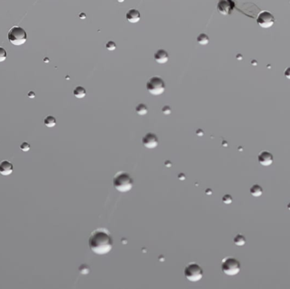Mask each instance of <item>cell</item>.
<instances>
[{
    "mask_svg": "<svg viewBox=\"0 0 290 289\" xmlns=\"http://www.w3.org/2000/svg\"><path fill=\"white\" fill-rule=\"evenodd\" d=\"M20 147H21V149L22 150V151H24V152H27V151H29V150H30L31 146H30V144H29L27 142H23L21 144Z\"/></svg>",
    "mask_w": 290,
    "mask_h": 289,
    "instance_id": "23",
    "label": "cell"
},
{
    "mask_svg": "<svg viewBox=\"0 0 290 289\" xmlns=\"http://www.w3.org/2000/svg\"><path fill=\"white\" fill-rule=\"evenodd\" d=\"M79 17L81 19H85L86 18V15H85L84 13H82V14H80Z\"/></svg>",
    "mask_w": 290,
    "mask_h": 289,
    "instance_id": "28",
    "label": "cell"
},
{
    "mask_svg": "<svg viewBox=\"0 0 290 289\" xmlns=\"http://www.w3.org/2000/svg\"><path fill=\"white\" fill-rule=\"evenodd\" d=\"M113 186L118 192L127 193L132 190L133 179L127 171H119L113 178Z\"/></svg>",
    "mask_w": 290,
    "mask_h": 289,
    "instance_id": "2",
    "label": "cell"
},
{
    "mask_svg": "<svg viewBox=\"0 0 290 289\" xmlns=\"http://www.w3.org/2000/svg\"><path fill=\"white\" fill-rule=\"evenodd\" d=\"M79 270L82 274H88L89 272V268L87 265L83 264L79 267Z\"/></svg>",
    "mask_w": 290,
    "mask_h": 289,
    "instance_id": "24",
    "label": "cell"
},
{
    "mask_svg": "<svg viewBox=\"0 0 290 289\" xmlns=\"http://www.w3.org/2000/svg\"><path fill=\"white\" fill-rule=\"evenodd\" d=\"M233 242L235 243V245H237V246H243L245 244V242H246V239L243 235L237 234V236L234 237Z\"/></svg>",
    "mask_w": 290,
    "mask_h": 289,
    "instance_id": "19",
    "label": "cell"
},
{
    "mask_svg": "<svg viewBox=\"0 0 290 289\" xmlns=\"http://www.w3.org/2000/svg\"><path fill=\"white\" fill-rule=\"evenodd\" d=\"M106 48L109 50V51H114L115 49L116 48V45L115 42L113 41H109V42L106 43Z\"/></svg>",
    "mask_w": 290,
    "mask_h": 289,
    "instance_id": "22",
    "label": "cell"
},
{
    "mask_svg": "<svg viewBox=\"0 0 290 289\" xmlns=\"http://www.w3.org/2000/svg\"><path fill=\"white\" fill-rule=\"evenodd\" d=\"M146 88L150 94L154 96L161 95L165 90V83L162 78L159 76H153L148 81L146 84Z\"/></svg>",
    "mask_w": 290,
    "mask_h": 289,
    "instance_id": "6",
    "label": "cell"
},
{
    "mask_svg": "<svg viewBox=\"0 0 290 289\" xmlns=\"http://www.w3.org/2000/svg\"><path fill=\"white\" fill-rule=\"evenodd\" d=\"M13 170H14L13 165L10 161H8V160H3L0 163V174L2 176H6L10 175L13 172Z\"/></svg>",
    "mask_w": 290,
    "mask_h": 289,
    "instance_id": "11",
    "label": "cell"
},
{
    "mask_svg": "<svg viewBox=\"0 0 290 289\" xmlns=\"http://www.w3.org/2000/svg\"><path fill=\"white\" fill-rule=\"evenodd\" d=\"M136 112L139 116H145L148 113V107L144 104H139L136 107Z\"/></svg>",
    "mask_w": 290,
    "mask_h": 289,
    "instance_id": "17",
    "label": "cell"
},
{
    "mask_svg": "<svg viewBox=\"0 0 290 289\" xmlns=\"http://www.w3.org/2000/svg\"><path fill=\"white\" fill-rule=\"evenodd\" d=\"M73 94L76 99H83L87 94V92H86V89L83 87L78 86L73 91Z\"/></svg>",
    "mask_w": 290,
    "mask_h": 289,
    "instance_id": "15",
    "label": "cell"
},
{
    "mask_svg": "<svg viewBox=\"0 0 290 289\" xmlns=\"http://www.w3.org/2000/svg\"><path fill=\"white\" fill-rule=\"evenodd\" d=\"M256 21L258 25L262 28H270L273 26L275 22V18L271 13L269 11H261L256 18Z\"/></svg>",
    "mask_w": 290,
    "mask_h": 289,
    "instance_id": "7",
    "label": "cell"
},
{
    "mask_svg": "<svg viewBox=\"0 0 290 289\" xmlns=\"http://www.w3.org/2000/svg\"><path fill=\"white\" fill-rule=\"evenodd\" d=\"M162 112L165 115H170L171 113V109L169 105H165L162 108Z\"/></svg>",
    "mask_w": 290,
    "mask_h": 289,
    "instance_id": "25",
    "label": "cell"
},
{
    "mask_svg": "<svg viewBox=\"0 0 290 289\" xmlns=\"http://www.w3.org/2000/svg\"><path fill=\"white\" fill-rule=\"evenodd\" d=\"M288 209H289V210H290V203H289V205H288Z\"/></svg>",
    "mask_w": 290,
    "mask_h": 289,
    "instance_id": "30",
    "label": "cell"
},
{
    "mask_svg": "<svg viewBox=\"0 0 290 289\" xmlns=\"http://www.w3.org/2000/svg\"><path fill=\"white\" fill-rule=\"evenodd\" d=\"M240 263L235 258L226 257L222 261V270L227 276H235L240 271Z\"/></svg>",
    "mask_w": 290,
    "mask_h": 289,
    "instance_id": "5",
    "label": "cell"
},
{
    "mask_svg": "<svg viewBox=\"0 0 290 289\" xmlns=\"http://www.w3.org/2000/svg\"><path fill=\"white\" fill-rule=\"evenodd\" d=\"M28 96H29L30 98H34V97H35V93H34L33 92H30V93H28Z\"/></svg>",
    "mask_w": 290,
    "mask_h": 289,
    "instance_id": "27",
    "label": "cell"
},
{
    "mask_svg": "<svg viewBox=\"0 0 290 289\" xmlns=\"http://www.w3.org/2000/svg\"><path fill=\"white\" fill-rule=\"evenodd\" d=\"M117 1H118V2H120V3H123L125 0H117Z\"/></svg>",
    "mask_w": 290,
    "mask_h": 289,
    "instance_id": "29",
    "label": "cell"
},
{
    "mask_svg": "<svg viewBox=\"0 0 290 289\" xmlns=\"http://www.w3.org/2000/svg\"><path fill=\"white\" fill-rule=\"evenodd\" d=\"M90 249L93 252L103 255L110 253L113 248V238L105 228H98L91 233L88 240Z\"/></svg>",
    "mask_w": 290,
    "mask_h": 289,
    "instance_id": "1",
    "label": "cell"
},
{
    "mask_svg": "<svg viewBox=\"0 0 290 289\" xmlns=\"http://www.w3.org/2000/svg\"><path fill=\"white\" fill-rule=\"evenodd\" d=\"M44 125L47 127H53L56 125V119L52 116H47L45 119H44Z\"/></svg>",
    "mask_w": 290,
    "mask_h": 289,
    "instance_id": "18",
    "label": "cell"
},
{
    "mask_svg": "<svg viewBox=\"0 0 290 289\" xmlns=\"http://www.w3.org/2000/svg\"><path fill=\"white\" fill-rule=\"evenodd\" d=\"M234 4L232 0H219L217 4V10L223 16H228L232 13Z\"/></svg>",
    "mask_w": 290,
    "mask_h": 289,
    "instance_id": "8",
    "label": "cell"
},
{
    "mask_svg": "<svg viewBox=\"0 0 290 289\" xmlns=\"http://www.w3.org/2000/svg\"><path fill=\"white\" fill-rule=\"evenodd\" d=\"M126 18L130 23H137L141 19V15H140V12L137 10L132 9V10L127 11Z\"/></svg>",
    "mask_w": 290,
    "mask_h": 289,
    "instance_id": "13",
    "label": "cell"
},
{
    "mask_svg": "<svg viewBox=\"0 0 290 289\" xmlns=\"http://www.w3.org/2000/svg\"><path fill=\"white\" fill-rule=\"evenodd\" d=\"M258 161L263 166H269L273 163V155L268 151H261L258 155Z\"/></svg>",
    "mask_w": 290,
    "mask_h": 289,
    "instance_id": "10",
    "label": "cell"
},
{
    "mask_svg": "<svg viewBox=\"0 0 290 289\" xmlns=\"http://www.w3.org/2000/svg\"><path fill=\"white\" fill-rule=\"evenodd\" d=\"M142 142L143 146L149 149H153L158 146L159 139L158 137L152 132H148L144 137H142Z\"/></svg>",
    "mask_w": 290,
    "mask_h": 289,
    "instance_id": "9",
    "label": "cell"
},
{
    "mask_svg": "<svg viewBox=\"0 0 290 289\" xmlns=\"http://www.w3.org/2000/svg\"><path fill=\"white\" fill-rule=\"evenodd\" d=\"M250 193L254 197H260L263 194V188L258 184H254L250 187Z\"/></svg>",
    "mask_w": 290,
    "mask_h": 289,
    "instance_id": "14",
    "label": "cell"
},
{
    "mask_svg": "<svg viewBox=\"0 0 290 289\" xmlns=\"http://www.w3.org/2000/svg\"><path fill=\"white\" fill-rule=\"evenodd\" d=\"M8 39L14 45H22L27 42V32L22 27L13 26L8 33Z\"/></svg>",
    "mask_w": 290,
    "mask_h": 289,
    "instance_id": "4",
    "label": "cell"
},
{
    "mask_svg": "<svg viewBox=\"0 0 290 289\" xmlns=\"http://www.w3.org/2000/svg\"><path fill=\"white\" fill-rule=\"evenodd\" d=\"M222 201H223V203H224V204H226V205H230V204H232V196L229 194L224 195V196H223V198H222Z\"/></svg>",
    "mask_w": 290,
    "mask_h": 289,
    "instance_id": "21",
    "label": "cell"
},
{
    "mask_svg": "<svg viewBox=\"0 0 290 289\" xmlns=\"http://www.w3.org/2000/svg\"><path fill=\"white\" fill-rule=\"evenodd\" d=\"M203 269L195 262L189 263L184 269V276L190 282H196L200 281L203 277Z\"/></svg>",
    "mask_w": 290,
    "mask_h": 289,
    "instance_id": "3",
    "label": "cell"
},
{
    "mask_svg": "<svg viewBox=\"0 0 290 289\" xmlns=\"http://www.w3.org/2000/svg\"><path fill=\"white\" fill-rule=\"evenodd\" d=\"M7 57V52L4 47H0V62H3L6 59Z\"/></svg>",
    "mask_w": 290,
    "mask_h": 289,
    "instance_id": "20",
    "label": "cell"
},
{
    "mask_svg": "<svg viewBox=\"0 0 290 289\" xmlns=\"http://www.w3.org/2000/svg\"><path fill=\"white\" fill-rule=\"evenodd\" d=\"M284 76L287 77L288 79L290 80V67H288L284 70Z\"/></svg>",
    "mask_w": 290,
    "mask_h": 289,
    "instance_id": "26",
    "label": "cell"
},
{
    "mask_svg": "<svg viewBox=\"0 0 290 289\" xmlns=\"http://www.w3.org/2000/svg\"><path fill=\"white\" fill-rule=\"evenodd\" d=\"M197 42L200 45H207L210 42V38L205 33H200L197 37Z\"/></svg>",
    "mask_w": 290,
    "mask_h": 289,
    "instance_id": "16",
    "label": "cell"
},
{
    "mask_svg": "<svg viewBox=\"0 0 290 289\" xmlns=\"http://www.w3.org/2000/svg\"><path fill=\"white\" fill-rule=\"evenodd\" d=\"M154 60L159 64H165L169 60V54L164 49H159L157 52L154 53Z\"/></svg>",
    "mask_w": 290,
    "mask_h": 289,
    "instance_id": "12",
    "label": "cell"
}]
</instances>
